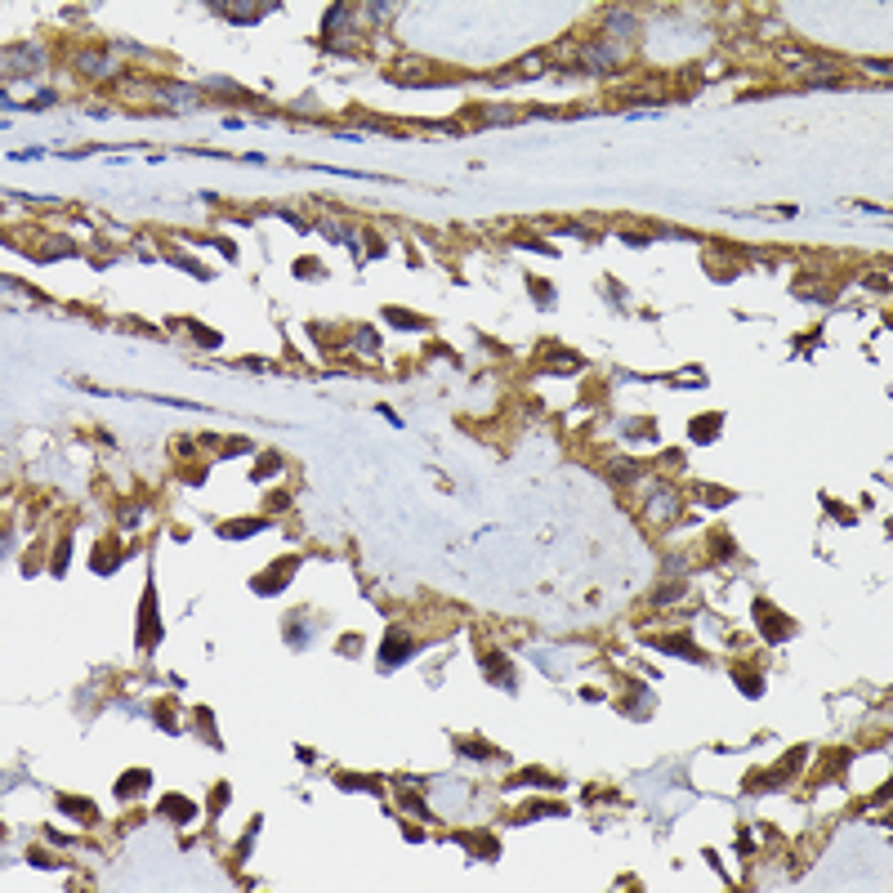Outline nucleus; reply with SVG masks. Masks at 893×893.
I'll use <instances>...</instances> for the list:
<instances>
[{
    "mask_svg": "<svg viewBox=\"0 0 893 893\" xmlns=\"http://www.w3.org/2000/svg\"><path fill=\"white\" fill-rule=\"evenodd\" d=\"M755 616L764 621L760 630H764V639H773V644H778V639H790V634H795V630H790V621H786V616H778V612H773V608H768L764 599L755 603Z\"/></svg>",
    "mask_w": 893,
    "mask_h": 893,
    "instance_id": "nucleus-2",
    "label": "nucleus"
},
{
    "mask_svg": "<svg viewBox=\"0 0 893 893\" xmlns=\"http://www.w3.org/2000/svg\"><path fill=\"white\" fill-rule=\"evenodd\" d=\"M719 425H723V415L715 411V415H706V420H701V425H697V420H693V429H688V433H693V438H697V443H711V438L719 433Z\"/></svg>",
    "mask_w": 893,
    "mask_h": 893,
    "instance_id": "nucleus-7",
    "label": "nucleus"
},
{
    "mask_svg": "<svg viewBox=\"0 0 893 893\" xmlns=\"http://www.w3.org/2000/svg\"><path fill=\"white\" fill-rule=\"evenodd\" d=\"M143 634H139V644L143 648H153L157 639H161V626H157V594H153V585H148V594H143Z\"/></svg>",
    "mask_w": 893,
    "mask_h": 893,
    "instance_id": "nucleus-3",
    "label": "nucleus"
},
{
    "mask_svg": "<svg viewBox=\"0 0 893 893\" xmlns=\"http://www.w3.org/2000/svg\"><path fill=\"white\" fill-rule=\"evenodd\" d=\"M384 317H389L393 326H407V331H425V317H415V313H398V309H384Z\"/></svg>",
    "mask_w": 893,
    "mask_h": 893,
    "instance_id": "nucleus-8",
    "label": "nucleus"
},
{
    "mask_svg": "<svg viewBox=\"0 0 893 893\" xmlns=\"http://www.w3.org/2000/svg\"><path fill=\"white\" fill-rule=\"evenodd\" d=\"M407 652H415V644H411L402 630H389V639H384V648H380V661H384V666H398Z\"/></svg>",
    "mask_w": 893,
    "mask_h": 893,
    "instance_id": "nucleus-4",
    "label": "nucleus"
},
{
    "mask_svg": "<svg viewBox=\"0 0 893 893\" xmlns=\"http://www.w3.org/2000/svg\"><path fill=\"white\" fill-rule=\"evenodd\" d=\"M161 813L183 827V822H192V817H197V804H192V800H183V795H165V800H161Z\"/></svg>",
    "mask_w": 893,
    "mask_h": 893,
    "instance_id": "nucleus-5",
    "label": "nucleus"
},
{
    "mask_svg": "<svg viewBox=\"0 0 893 893\" xmlns=\"http://www.w3.org/2000/svg\"><path fill=\"white\" fill-rule=\"evenodd\" d=\"M58 804L67 808V813H76V817H90V822H94V808H86V800H58Z\"/></svg>",
    "mask_w": 893,
    "mask_h": 893,
    "instance_id": "nucleus-10",
    "label": "nucleus"
},
{
    "mask_svg": "<svg viewBox=\"0 0 893 893\" xmlns=\"http://www.w3.org/2000/svg\"><path fill=\"white\" fill-rule=\"evenodd\" d=\"M737 683H741V693H746V697H760V679H755V675H737Z\"/></svg>",
    "mask_w": 893,
    "mask_h": 893,
    "instance_id": "nucleus-11",
    "label": "nucleus"
},
{
    "mask_svg": "<svg viewBox=\"0 0 893 893\" xmlns=\"http://www.w3.org/2000/svg\"><path fill=\"white\" fill-rule=\"evenodd\" d=\"M148 782H153V773H148V768H139V773H130V778H121V782H116V795H121V800H130V795H139V790H143Z\"/></svg>",
    "mask_w": 893,
    "mask_h": 893,
    "instance_id": "nucleus-6",
    "label": "nucleus"
},
{
    "mask_svg": "<svg viewBox=\"0 0 893 893\" xmlns=\"http://www.w3.org/2000/svg\"><path fill=\"white\" fill-rule=\"evenodd\" d=\"M335 786H344V790H376L380 782H371V778H335Z\"/></svg>",
    "mask_w": 893,
    "mask_h": 893,
    "instance_id": "nucleus-9",
    "label": "nucleus"
},
{
    "mask_svg": "<svg viewBox=\"0 0 893 893\" xmlns=\"http://www.w3.org/2000/svg\"><path fill=\"white\" fill-rule=\"evenodd\" d=\"M295 277H317V264L313 259H299L295 264Z\"/></svg>",
    "mask_w": 893,
    "mask_h": 893,
    "instance_id": "nucleus-13",
    "label": "nucleus"
},
{
    "mask_svg": "<svg viewBox=\"0 0 893 893\" xmlns=\"http://www.w3.org/2000/svg\"><path fill=\"white\" fill-rule=\"evenodd\" d=\"M295 567H299V559H282L273 572H264V577L255 581V589H259V594H282V585L295 577Z\"/></svg>",
    "mask_w": 893,
    "mask_h": 893,
    "instance_id": "nucleus-1",
    "label": "nucleus"
},
{
    "mask_svg": "<svg viewBox=\"0 0 893 893\" xmlns=\"http://www.w3.org/2000/svg\"><path fill=\"white\" fill-rule=\"evenodd\" d=\"M277 465H282L277 456H264V460H259V469H255V482H259L264 474H273V469H277Z\"/></svg>",
    "mask_w": 893,
    "mask_h": 893,
    "instance_id": "nucleus-12",
    "label": "nucleus"
}]
</instances>
